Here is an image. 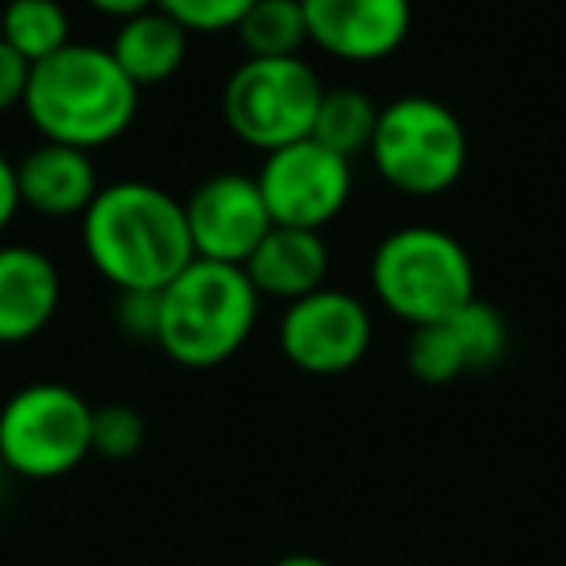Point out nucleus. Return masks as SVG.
Segmentation results:
<instances>
[{
    "mask_svg": "<svg viewBox=\"0 0 566 566\" xmlns=\"http://www.w3.org/2000/svg\"><path fill=\"white\" fill-rule=\"evenodd\" d=\"M82 249L117 292H164L195 260L182 202L144 179L97 190L82 213Z\"/></svg>",
    "mask_w": 566,
    "mask_h": 566,
    "instance_id": "f257e3e1",
    "label": "nucleus"
},
{
    "mask_svg": "<svg viewBox=\"0 0 566 566\" xmlns=\"http://www.w3.org/2000/svg\"><path fill=\"white\" fill-rule=\"evenodd\" d=\"M140 109V86L117 66L109 48L66 43L32 66L24 113L43 140L94 151L125 136Z\"/></svg>",
    "mask_w": 566,
    "mask_h": 566,
    "instance_id": "f03ea898",
    "label": "nucleus"
},
{
    "mask_svg": "<svg viewBox=\"0 0 566 566\" xmlns=\"http://www.w3.org/2000/svg\"><path fill=\"white\" fill-rule=\"evenodd\" d=\"M260 295L244 268L190 260L159 292L156 346L182 369H218L252 338Z\"/></svg>",
    "mask_w": 566,
    "mask_h": 566,
    "instance_id": "7ed1b4c3",
    "label": "nucleus"
},
{
    "mask_svg": "<svg viewBox=\"0 0 566 566\" xmlns=\"http://www.w3.org/2000/svg\"><path fill=\"white\" fill-rule=\"evenodd\" d=\"M373 295L411 331L442 323L473 300V260L458 237L439 226H403L373 252Z\"/></svg>",
    "mask_w": 566,
    "mask_h": 566,
    "instance_id": "20e7f679",
    "label": "nucleus"
},
{
    "mask_svg": "<svg viewBox=\"0 0 566 566\" xmlns=\"http://www.w3.org/2000/svg\"><path fill=\"white\" fill-rule=\"evenodd\" d=\"M369 156L392 190L408 198H434L462 179L470 136L458 113L439 97L408 94L380 105Z\"/></svg>",
    "mask_w": 566,
    "mask_h": 566,
    "instance_id": "39448f33",
    "label": "nucleus"
},
{
    "mask_svg": "<svg viewBox=\"0 0 566 566\" xmlns=\"http://www.w3.org/2000/svg\"><path fill=\"white\" fill-rule=\"evenodd\" d=\"M94 408L55 380L20 388L0 408V462L12 478L55 481L90 458Z\"/></svg>",
    "mask_w": 566,
    "mask_h": 566,
    "instance_id": "423d86ee",
    "label": "nucleus"
},
{
    "mask_svg": "<svg viewBox=\"0 0 566 566\" xmlns=\"http://www.w3.org/2000/svg\"><path fill=\"white\" fill-rule=\"evenodd\" d=\"M326 86L307 59H244L221 90L229 133L256 151L307 140Z\"/></svg>",
    "mask_w": 566,
    "mask_h": 566,
    "instance_id": "0eeeda50",
    "label": "nucleus"
},
{
    "mask_svg": "<svg viewBox=\"0 0 566 566\" xmlns=\"http://www.w3.org/2000/svg\"><path fill=\"white\" fill-rule=\"evenodd\" d=\"M272 226L318 229L331 226L354 195V167L318 140H295L268 151L256 171Z\"/></svg>",
    "mask_w": 566,
    "mask_h": 566,
    "instance_id": "6e6552de",
    "label": "nucleus"
},
{
    "mask_svg": "<svg viewBox=\"0 0 566 566\" xmlns=\"http://www.w3.org/2000/svg\"><path fill=\"white\" fill-rule=\"evenodd\" d=\"M373 346V315L357 295L318 287L287 303L280 318L283 357L307 377H342L357 369Z\"/></svg>",
    "mask_w": 566,
    "mask_h": 566,
    "instance_id": "1a4fd4ad",
    "label": "nucleus"
},
{
    "mask_svg": "<svg viewBox=\"0 0 566 566\" xmlns=\"http://www.w3.org/2000/svg\"><path fill=\"white\" fill-rule=\"evenodd\" d=\"M182 210H187L195 256L218 260V264L244 268V260L272 229V213L264 206L256 175L244 171H218L202 179L190 190Z\"/></svg>",
    "mask_w": 566,
    "mask_h": 566,
    "instance_id": "9d476101",
    "label": "nucleus"
},
{
    "mask_svg": "<svg viewBox=\"0 0 566 566\" xmlns=\"http://www.w3.org/2000/svg\"><path fill=\"white\" fill-rule=\"evenodd\" d=\"M307 40L342 63H380L411 32V0H303Z\"/></svg>",
    "mask_w": 566,
    "mask_h": 566,
    "instance_id": "9b49d317",
    "label": "nucleus"
},
{
    "mask_svg": "<svg viewBox=\"0 0 566 566\" xmlns=\"http://www.w3.org/2000/svg\"><path fill=\"white\" fill-rule=\"evenodd\" d=\"M59 300V268L40 249L0 244V346H24L48 331Z\"/></svg>",
    "mask_w": 566,
    "mask_h": 566,
    "instance_id": "f8f14e48",
    "label": "nucleus"
},
{
    "mask_svg": "<svg viewBox=\"0 0 566 566\" xmlns=\"http://www.w3.org/2000/svg\"><path fill=\"white\" fill-rule=\"evenodd\" d=\"M20 202L43 218H82L102 190L97 164L90 151L71 144L43 140L17 164Z\"/></svg>",
    "mask_w": 566,
    "mask_h": 566,
    "instance_id": "ddd939ff",
    "label": "nucleus"
},
{
    "mask_svg": "<svg viewBox=\"0 0 566 566\" xmlns=\"http://www.w3.org/2000/svg\"><path fill=\"white\" fill-rule=\"evenodd\" d=\"M244 275L252 280L260 300L268 295V300L295 303L326 287L331 249H326L318 229L272 226L264 241L256 244V252L244 260Z\"/></svg>",
    "mask_w": 566,
    "mask_h": 566,
    "instance_id": "4468645a",
    "label": "nucleus"
},
{
    "mask_svg": "<svg viewBox=\"0 0 566 566\" xmlns=\"http://www.w3.org/2000/svg\"><path fill=\"white\" fill-rule=\"evenodd\" d=\"M109 51L120 71L140 90L159 86V82L175 78L182 71L190 51V32L156 4V9L140 12V17L120 20Z\"/></svg>",
    "mask_w": 566,
    "mask_h": 566,
    "instance_id": "2eb2a0df",
    "label": "nucleus"
},
{
    "mask_svg": "<svg viewBox=\"0 0 566 566\" xmlns=\"http://www.w3.org/2000/svg\"><path fill=\"white\" fill-rule=\"evenodd\" d=\"M377 120H380V105L373 102L365 90L334 86V90H326L323 102H318L311 140H318L323 148H331L334 156L354 159V156H361V151L373 148Z\"/></svg>",
    "mask_w": 566,
    "mask_h": 566,
    "instance_id": "dca6fc26",
    "label": "nucleus"
},
{
    "mask_svg": "<svg viewBox=\"0 0 566 566\" xmlns=\"http://www.w3.org/2000/svg\"><path fill=\"white\" fill-rule=\"evenodd\" d=\"M0 40L28 63H43L71 40V12L63 0H9L0 12Z\"/></svg>",
    "mask_w": 566,
    "mask_h": 566,
    "instance_id": "f3484780",
    "label": "nucleus"
},
{
    "mask_svg": "<svg viewBox=\"0 0 566 566\" xmlns=\"http://www.w3.org/2000/svg\"><path fill=\"white\" fill-rule=\"evenodd\" d=\"M233 32L249 59H295L311 43L303 0H256Z\"/></svg>",
    "mask_w": 566,
    "mask_h": 566,
    "instance_id": "a211bd4d",
    "label": "nucleus"
},
{
    "mask_svg": "<svg viewBox=\"0 0 566 566\" xmlns=\"http://www.w3.org/2000/svg\"><path fill=\"white\" fill-rule=\"evenodd\" d=\"M408 369L423 385H450V380L465 377L470 361H465V349L458 342V331L450 318L442 323L416 326L408 338Z\"/></svg>",
    "mask_w": 566,
    "mask_h": 566,
    "instance_id": "6ab92c4d",
    "label": "nucleus"
},
{
    "mask_svg": "<svg viewBox=\"0 0 566 566\" xmlns=\"http://www.w3.org/2000/svg\"><path fill=\"white\" fill-rule=\"evenodd\" d=\"M450 323H454L458 342L465 349L470 373H489L504 361V354H509V323H504V315L493 303L473 295L462 311L450 315Z\"/></svg>",
    "mask_w": 566,
    "mask_h": 566,
    "instance_id": "aec40b11",
    "label": "nucleus"
},
{
    "mask_svg": "<svg viewBox=\"0 0 566 566\" xmlns=\"http://www.w3.org/2000/svg\"><path fill=\"white\" fill-rule=\"evenodd\" d=\"M144 434H148V427H144L140 411L128 403H105V408H94L90 454L105 458V462H128L140 454Z\"/></svg>",
    "mask_w": 566,
    "mask_h": 566,
    "instance_id": "412c9836",
    "label": "nucleus"
},
{
    "mask_svg": "<svg viewBox=\"0 0 566 566\" xmlns=\"http://www.w3.org/2000/svg\"><path fill=\"white\" fill-rule=\"evenodd\" d=\"M156 4L171 20H179L190 35H218L233 32L256 0H156Z\"/></svg>",
    "mask_w": 566,
    "mask_h": 566,
    "instance_id": "4be33fe9",
    "label": "nucleus"
},
{
    "mask_svg": "<svg viewBox=\"0 0 566 566\" xmlns=\"http://www.w3.org/2000/svg\"><path fill=\"white\" fill-rule=\"evenodd\" d=\"M117 331L133 342L144 346H156L159 342V292H117Z\"/></svg>",
    "mask_w": 566,
    "mask_h": 566,
    "instance_id": "5701e85b",
    "label": "nucleus"
},
{
    "mask_svg": "<svg viewBox=\"0 0 566 566\" xmlns=\"http://www.w3.org/2000/svg\"><path fill=\"white\" fill-rule=\"evenodd\" d=\"M28 78H32V63H28L24 55H17L9 43L0 40V113L24 105Z\"/></svg>",
    "mask_w": 566,
    "mask_h": 566,
    "instance_id": "b1692460",
    "label": "nucleus"
},
{
    "mask_svg": "<svg viewBox=\"0 0 566 566\" xmlns=\"http://www.w3.org/2000/svg\"><path fill=\"white\" fill-rule=\"evenodd\" d=\"M20 179H17V164H12L4 151H0V233L17 221L20 213Z\"/></svg>",
    "mask_w": 566,
    "mask_h": 566,
    "instance_id": "393cba45",
    "label": "nucleus"
},
{
    "mask_svg": "<svg viewBox=\"0 0 566 566\" xmlns=\"http://www.w3.org/2000/svg\"><path fill=\"white\" fill-rule=\"evenodd\" d=\"M86 4L113 20H128V17H140V12L156 9V0H86Z\"/></svg>",
    "mask_w": 566,
    "mask_h": 566,
    "instance_id": "a878e982",
    "label": "nucleus"
},
{
    "mask_svg": "<svg viewBox=\"0 0 566 566\" xmlns=\"http://www.w3.org/2000/svg\"><path fill=\"white\" fill-rule=\"evenodd\" d=\"M272 566H334V563H331V558H323V555H311V551H295V555L275 558Z\"/></svg>",
    "mask_w": 566,
    "mask_h": 566,
    "instance_id": "bb28decb",
    "label": "nucleus"
},
{
    "mask_svg": "<svg viewBox=\"0 0 566 566\" xmlns=\"http://www.w3.org/2000/svg\"><path fill=\"white\" fill-rule=\"evenodd\" d=\"M9 478L12 473L4 470V462H0V504H4V493H9Z\"/></svg>",
    "mask_w": 566,
    "mask_h": 566,
    "instance_id": "cd10ccee",
    "label": "nucleus"
}]
</instances>
